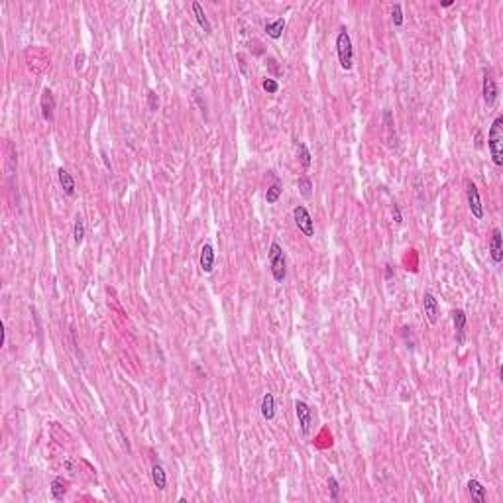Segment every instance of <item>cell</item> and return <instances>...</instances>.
Returning <instances> with one entry per match:
<instances>
[{"mask_svg": "<svg viewBox=\"0 0 503 503\" xmlns=\"http://www.w3.org/2000/svg\"><path fill=\"white\" fill-rule=\"evenodd\" d=\"M214 261H216V256H214V248H212V244H203V248H201V269H203V274H212V269H214Z\"/></svg>", "mask_w": 503, "mask_h": 503, "instance_id": "obj_11", "label": "cell"}, {"mask_svg": "<svg viewBox=\"0 0 503 503\" xmlns=\"http://www.w3.org/2000/svg\"><path fill=\"white\" fill-rule=\"evenodd\" d=\"M85 59H87L85 51H81V53H77V55H75V69H77V71H81L83 67H85Z\"/></svg>", "mask_w": 503, "mask_h": 503, "instance_id": "obj_29", "label": "cell"}, {"mask_svg": "<svg viewBox=\"0 0 503 503\" xmlns=\"http://www.w3.org/2000/svg\"><path fill=\"white\" fill-rule=\"evenodd\" d=\"M452 323H454V330H456V342L462 344L464 342V332H466V323H468V317L462 308H454L452 311Z\"/></svg>", "mask_w": 503, "mask_h": 503, "instance_id": "obj_12", "label": "cell"}, {"mask_svg": "<svg viewBox=\"0 0 503 503\" xmlns=\"http://www.w3.org/2000/svg\"><path fill=\"white\" fill-rule=\"evenodd\" d=\"M151 480H153V486L158 487L160 491H163L167 487V474H165V470H163V466L160 462H156L151 466Z\"/></svg>", "mask_w": 503, "mask_h": 503, "instance_id": "obj_16", "label": "cell"}, {"mask_svg": "<svg viewBox=\"0 0 503 503\" xmlns=\"http://www.w3.org/2000/svg\"><path fill=\"white\" fill-rule=\"evenodd\" d=\"M269 267H272V276L277 283H283L287 277V261H285V252L279 246V242H272L269 246Z\"/></svg>", "mask_w": 503, "mask_h": 503, "instance_id": "obj_3", "label": "cell"}, {"mask_svg": "<svg viewBox=\"0 0 503 503\" xmlns=\"http://www.w3.org/2000/svg\"><path fill=\"white\" fill-rule=\"evenodd\" d=\"M261 417L265 421H274L276 419V399H274V393H263V399H261Z\"/></svg>", "mask_w": 503, "mask_h": 503, "instance_id": "obj_14", "label": "cell"}, {"mask_svg": "<svg viewBox=\"0 0 503 503\" xmlns=\"http://www.w3.org/2000/svg\"><path fill=\"white\" fill-rule=\"evenodd\" d=\"M102 162H104V165H106L108 169L112 167V165H110V162H108V158H106V153H104V151H102Z\"/></svg>", "mask_w": 503, "mask_h": 503, "instance_id": "obj_35", "label": "cell"}, {"mask_svg": "<svg viewBox=\"0 0 503 503\" xmlns=\"http://www.w3.org/2000/svg\"><path fill=\"white\" fill-rule=\"evenodd\" d=\"M147 106H149V110H151V112H156V110L160 108V100H158V95H156L153 91H149V93H147Z\"/></svg>", "mask_w": 503, "mask_h": 503, "instance_id": "obj_27", "label": "cell"}, {"mask_svg": "<svg viewBox=\"0 0 503 503\" xmlns=\"http://www.w3.org/2000/svg\"><path fill=\"white\" fill-rule=\"evenodd\" d=\"M65 493H67V482L63 480V476L53 478L51 480V497L57 499V501H61L65 497Z\"/></svg>", "mask_w": 503, "mask_h": 503, "instance_id": "obj_17", "label": "cell"}, {"mask_svg": "<svg viewBox=\"0 0 503 503\" xmlns=\"http://www.w3.org/2000/svg\"><path fill=\"white\" fill-rule=\"evenodd\" d=\"M57 179H59V185H61V189H63V193H65L67 197H75V179L71 177V173L67 171V169H63V167H59L57 169Z\"/></svg>", "mask_w": 503, "mask_h": 503, "instance_id": "obj_13", "label": "cell"}, {"mask_svg": "<svg viewBox=\"0 0 503 503\" xmlns=\"http://www.w3.org/2000/svg\"><path fill=\"white\" fill-rule=\"evenodd\" d=\"M236 59L240 61V69H242V73L244 75H248V69H246V57H244L242 53H238V55H236Z\"/></svg>", "mask_w": 503, "mask_h": 503, "instance_id": "obj_31", "label": "cell"}, {"mask_svg": "<svg viewBox=\"0 0 503 503\" xmlns=\"http://www.w3.org/2000/svg\"><path fill=\"white\" fill-rule=\"evenodd\" d=\"M476 147H482V132H476Z\"/></svg>", "mask_w": 503, "mask_h": 503, "instance_id": "obj_33", "label": "cell"}, {"mask_svg": "<svg viewBox=\"0 0 503 503\" xmlns=\"http://www.w3.org/2000/svg\"><path fill=\"white\" fill-rule=\"evenodd\" d=\"M466 195H468V209H470L472 216L482 220L484 218V205H482V197H480L476 183H472V181L466 183Z\"/></svg>", "mask_w": 503, "mask_h": 503, "instance_id": "obj_5", "label": "cell"}, {"mask_svg": "<svg viewBox=\"0 0 503 503\" xmlns=\"http://www.w3.org/2000/svg\"><path fill=\"white\" fill-rule=\"evenodd\" d=\"M422 313L427 315L431 325H437L440 319V305H438L437 297L433 293H424L422 295Z\"/></svg>", "mask_w": 503, "mask_h": 503, "instance_id": "obj_8", "label": "cell"}, {"mask_svg": "<svg viewBox=\"0 0 503 503\" xmlns=\"http://www.w3.org/2000/svg\"><path fill=\"white\" fill-rule=\"evenodd\" d=\"M293 218H295L297 228H299L307 238H313V236H315V220H313L311 212L307 211V207L297 205V207L293 209Z\"/></svg>", "mask_w": 503, "mask_h": 503, "instance_id": "obj_4", "label": "cell"}, {"mask_svg": "<svg viewBox=\"0 0 503 503\" xmlns=\"http://www.w3.org/2000/svg\"><path fill=\"white\" fill-rule=\"evenodd\" d=\"M391 216H393V220H395L397 224H401V222H403V214H401V207H399L397 203H393V207H391Z\"/></svg>", "mask_w": 503, "mask_h": 503, "instance_id": "obj_28", "label": "cell"}, {"mask_svg": "<svg viewBox=\"0 0 503 503\" xmlns=\"http://www.w3.org/2000/svg\"><path fill=\"white\" fill-rule=\"evenodd\" d=\"M63 466H65L71 474H75V470H77V466H75V462H73L71 458H65V460H63Z\"/></svg>", "mask_w": 503, "mask_h": 503, "instance_id": "obj_30", "label": "cell"}, {"mask_svg": "<svg viewBox=\"0 0 503 503\" xmlns=\"http://www.w3.org/2000/svg\"><path fill=\"white\" fill-rule=\"evenodd\" d=\"M482 95H484V102H486L487 106H493L495 104V100H497V95H499V91H497V83L493 79V75H491V71L486 69L484 71V87H482Z\"/></svg>", "mask_w": 503, "mask_h": 503, "instance_id": "obj_7", "label": "cell"}, {"mask_svg": "<svg viewBox=\"0 0 503 503\" xmlns=\"http://www.w3.org/2000/svg\"><path fill=\"white\" fill-rule=\"evenodd\" d=\"M283 193V187H281V183L276 181L272 187H267V193H265V201H267V205H274L279 201V197Z\"/></svg>", "mask_w": 503, "mask_h": 503, "instance_id": "obj_21", "label": "cell"}, {"mask_svg": "<svg viewBox=\"0 0 503 503\" xmlns=\"http://www.w3.org/2000/svg\"><path fill=\"white\" fill-rule=\"evenodd\" d=\"M489 256H491V261L495 265H499L503 261V236L501 230L495 228L491 232V240H489Z\"/></svg>", "mask_w": 503, "mask_h": 503, "instance_id": "obj_9", "label": "cell"}, {"mask_svg": "<svg viewBox=\"0 0 503 503\" xmlns=\"http://www.w3.org/2000/svg\"><path fill=\"white\" fill-rule=\"evenodd\" d=\"M295 413H297V421H299V427H301V433L308 435L311 427H313V409L308 407V403L297 399L295 401Z\"/></svg>", "mask_w": 503, "mask_h": 503, "instance_id": "obj_6", "label": "cell"}, {"mask_svg": "<svg viewBox=\"0 0 503 503\" xmlns=\"http://www.w3.org/2000/svg\"><path fill=\"white\" fill-rule=\"evenodd\" d=\"M452 4H454V2H452V0H450V2H444V4H442V8H450V6H452Z\"/></svg>", "mask_w": 503, "mask_h": 503, "instance_id": "obj_36", "label": "cell"}, {"mask_svg": "<svg viewBox=\"0 0 503 503\" xmlns=\"http://www.w3.org/2000/svg\"><path fill=\"white\" fill-rule=\"evenodd\" d=\"M328 491H330V499H338L340 497V486H338V480L336 478H328Z\"/></svg>", "mask_w": 503, "mask_h": 503, "instance_id": "obj_25", "label": "cell"}, {"mask_svg": "<svg viewBox=\"0 0 503 503\" xmlns=\"http://www.w3.org/2000/svg\"><path fill=\"white\" fill-rule=\"evenodd\" d=\"M391 277H393V267L385 265V279H391Z\"/></svg>", "mask_w": 503, "mask_h": 503, "instance_id": "obj_34", "label": "cell"}, {"mask_svg": "<svg viewBox=\"0 0 503 503\" xmlns=\"http://www.w3.org/2000/svg\"><path fill=\"white\" fill-rule=\"evenodd\" d=\"M73 240H75L77 246L83 244V240H85V220H83V216H77V218H75V224H73Z\"/></svg>", "mask_w": 503, "mask_h": 503, "instance_id": "obj_22", "label": "cell"}, {"mask_svg": "<svg viewBox=\"0 0 503 503\" xmlns=\"http://www.w3.org/2000/svg\"><path fill=\"white\" fill-rule=\"evenodd\" d=\"M468 491H470V495H472V501L486 503L487 491H486V487H484L482 482H478V480H470V482H468Z\"/></svg>", "mask_w": 503, "mask_h": 503, "instance_id": "obj_15", "label": "cell"}, {"mask_svg": "<svg viewBox=\"0 0 503 503\" xmlns=\"http://www.w3.org/2000/svg\"><path fill=\"white\" fill-rule=\"evenodd\" d=\"M193 12H195L197 22H199V26H201V28L205 30V33H212L211 22H209V18H207L205 10H203V6H201L199 2H193Z\"/></svg>", "mask_w": 503, "mask_h": 503, "instance_id": "obj_19", "label": "cell"}, {"mask_svg": "<svg viewBox=\"0 0 503 503\" xmlns=\"http://www.w3.org/2000/svg\"><path fill=\"white\" fill-rule=\"evenodd\" d=\"M297 156H299V162L303 165V169H308L311 163H313V156L308 151V147L305 144H297Z\"/></svg>", "mask_w": 503, "mask_h": 503, "instance_id": "obj_20", "label": "cell"}, {"mask_svg": "<svg viewBox=\"0 0 503 503\" xmlns=\"http://www.w3.org/2000/svg\"><path fill=\"white\" fill-rule=\"evenodd\" d=\"M297 187H299V193H301V197H305V199H311V197H313V181H311L307 175L299 177V181H297Z\"/></svg>", "mask_w": 503, "mask_h": 503, "instance_id": "obj_23", "label": "cell"}, {"mask_svg": "<svg viewBox=\"0 0 503 503\" xmlns=\"http://www.w3.org/2000/svg\"><path fill=\"white\" fill-rule=\"evenodd\" d=\"M487 147L495 167L503 165V116H497L487 132Z\"/></svg>", "mask_w": 503, "mask_h": 503, "instance_id": "obj_1", "label": "cell"}, {"mask_svg": "<svg viewBox=\"0 0 503 503\" xmlns=\"http://www.w3.org/2000/svg\"><path fill=\"white\" fill-rule=\"evenodd\" d=\"M391 22H393L395 28H401L403 26V8H401L399 2L393 4V8H391Z\"/></svg>", "mask_w": 503, "mask_h": 503, "instance_id": "obj_24", "label": "cell"}, {"mask_svg": "<svg viewBox=\"0 0 503 503\" xmlns=\"http://www.w3.org/2000/svg\"><path fill=\"white\" fill-rule=\"evenodd\" d=\"M336 51H338V61L344 71H350L354 67V48H352V37L346 28H340L336 35Z\"/></svg>", "mask_w": 503, "mask_h": 503, "instance_id": "obj_2", "label": "cell"}, {"mask_svg": "<svg viewBox=\"0 0 503 503\" xmlns=\"http://www.w3.org/2000/svg\"><path fill=\"white\" fill-rule=\"evenodd\" d=\"M195 98L199 100V104H201V110H203V114L207 116V102H203V98H201V93H199V91H195Z\"/></svg>", "mask_w": 503, "mask_h": 503, "instance_id": "obj_32", "label": "cell"}, {"mask_svg": "<svg viewBox=\"0 0 503 503\" xmlns=\"http://www.w3.org/2000/svg\"><path fill=\"white\" fill-rule=\"evenodd\" d=\"M40 108H42V116H44V120H48V122H53V118H55V97H53V93L46 89L44 93H42V98H40Z\"/></svg>", "mask_w": 503, "mask_h": 503, "instance_id": "obj_10", "label": "cell"}, {"mask_svg": "<svg viewBox=\"0 0 503 503\" xmlns=\"http://www.w3.org/2000/svg\"><path fill=\"white\" fill-rule=\"evenodd\" d=\"M261 87H263V91H265L267 95H276L277 91H279V83H277L276 79H263Z\"/></svg>", "mask_w": 503, "mask_h": 503, "instance_id": "obj_26", "label": "cell"}, {"mask_svg": "<svg viewBox=\"0 0 503 503\" xmlns=\"http://www.w3.org/2000/svg\"><path fill=\"white\" fill-rule=\"evenodd\" d=\"M283 30H285V18H277L274 22L265 24V32L272 40H279L283 35Z\"/></svg>", "mask_w": 503, "mask_h": 503, "instance_id": "obj_18", "label": "cell"}]
</instances>
